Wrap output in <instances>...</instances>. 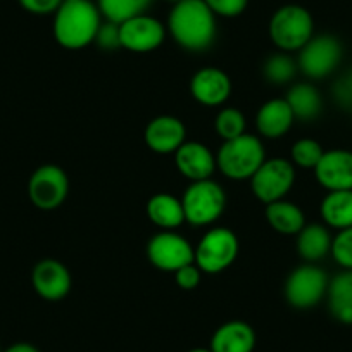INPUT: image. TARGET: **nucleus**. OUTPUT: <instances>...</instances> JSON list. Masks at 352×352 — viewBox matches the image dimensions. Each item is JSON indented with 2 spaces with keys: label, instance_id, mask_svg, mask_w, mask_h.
I'll use <instances>...</instances> for the list:
<instances>
[{
  "label": "nucleus",
  "instance_id": "412c9836",
  "mask_svg": "<svg viewBox=\"0 0 352 352\" xmlns=\"http://www.w3.org/2000/svg\"><path fill=\"white\" fill-rule=\"evenodd\" d=\"M320 214L324 225L331 230L352 226V190L327 192L320 206Z\"/></svg>",
  "mask_w": 352,
  "mask_h": 352
},
{
  "label": "nucleus",
  "instance_id": "58836bf2",
  "mask_svg": "<svg viewBox=\"0 0 352 352\" xmlns=\"http://www.w3.org/2000/svg\"><path fill=\"white\" fill-rule=\"evenodd\" d=\"M63 2H74V0H63Z\"/></svg>",
  "mask_w": 352,
  "mask_h": 352
},
{
  "label": "nucleus",
  "instance_id": "a211bd4d",
  "mask_svg": "<svg viewBox=\"0 0 352 352\" xmlns=\"http://www.w3.org/2000/svg\"><path fill=\"white\" fill-rule=\"evenodd\" d=\"M256 347V331L245 321H228L211 337L212 352H252Z\"/></svg>",
  "mask_w": 352,
  "mask_h": 352
},
{
  "label": "nucleus",
  "instance_id": "a19ab883",
  "mask_svg": "<svg viewBox=\"0 0 352 352\" xmlns=\"http://www.w3.org/2000/svg\"><path fill=\"white\" fill-rule=\"evenodd\" d=\"M0 352H2V349H0Z\"/></svg>",
  "mask_w": 352,
  "mask_h": 352
},
{
  "label": "nucleus",
  "instance_id": "c9c22d12",
  "mask_svg": "<svg viewBox=\"0 0 352 352\" xmlns=\"http://www.w3.org/2000/svg\"><path fill=\"white\" fill-rule=\"evenodd\" d=\"M2 352H40V351L38 347H35L33 344H28V342H18V344L9 345V347Z\"/></svg>",
  "mask_w": 352,
  "mask_h": 352
},
{
  "label": "nucleus",
  "instance_id": "4be33fe9",
  "mask_svg": "<svg viewBox=\"0 0 352 352\" xmlns=\"http://www.w3.org/2000/svg\"><path fill=\"white\" fill-rule=\"evenodd\" d=\"M147 216L155 226L162 230L178 228L185 221L182 199L171 194H155L147 202Z\"/></svg>",
  "mask_w": 352,
  "mask_h": 352
},
{
  "label": "nucleus",
  "instance_id": "4c0bfd02",
  "mask_svg": "<svg viewBox=\"0 0 352 352\" xmlns=\"http://www.w3.org/2000/svg\"><path fill=\"white\" fill-rule=\"evenodd\" d=\"M168 2H173V4H178V2H184V0H168Z\"/></svg>",
  "mask_w": 352,
  "mask_h": 352
},
{
  "label": "nucleus",
  "instance_id": "7ed1b4c3",
  "mask_svg": "<svg viewBox=\"0 0 352 352\" xmlns=\"http://www.w3.org/2000/svg\"><path fill=\"white\" fill-rule=\"evenodd\" d=\"M266 161L263 142L254 135L243 133L242 137L223 142L218 151L216 166L230 180H250L254 173Z\"/></svg>",
  "mask_w": 352,
  "mask_h": 352
},
{
  "label": "nucleus",
  "instance_id": "e433bc0d",
  "mask_svg": "<svg viewBox=\"0 0 352 352\" xmlns=\"http://www.w3.org/2000/svg\"><path fill=\"white\" fill-rule=\"evenodd\" d=\"M188 352H212L211 349H206V347H195V349H190Z\"/></svg>",
  "mask_w": 352,
  "mask_h": 352
},
{
  "label": "nucleus",
  "instance_id": "c756f323",
  "mask_svg": "<svg viewBox=\"0 0 352 352\" xmlns=\"http://www.w3.org/2000/svg\"><path fill=\"white\" fill-rule=\"evenodd\" d=\"M330 256L344 272H352V226L335 233Z\"/></svg>",
  "mask_w": 352,
  "mask_h": 352
},
{
  "label": "nucleus",
  "instance_id": "f03ea898",
  "mask_svg": "<svg viewBox=\"0 0 352 352\" xmlns=\"http://www.w3.org/2000/svg\"><path fill=\"white\" fill-rule=\"evenodd\" d=\"M54 14V36L64 49L78 50L96 42L102 14L90 0L63 2Z\"/></svg>",
  "mask_w": 352,
  "mask_h": 352
},
{
  "label": "nucleus",
  "instance_id": "ddd939ff",
  "mask_svg": "<svg viewBox=\"0 0 352 352\" xmlns=\"http://www.w3.org/2000/svg\"><path fill=\"white\" fill-rule=\"evenodd\" d=\"M318 184L327 192L352 190V151L331 148L324 151L314 168Z\"/></svg>",
  "mask_w": 352,
  "mask_h": 352
},
{
  "label": "nucleus",
  "instance_id": "9d476101",
  "mask_svg": "<svg viewBox=\"0 0 352 352\" xmlns=\"http://www.w3.org/2000/svg\"><path fill=\"white\" fill-rule=\"evenodd\" d=\"M69 192V180L63 168L43 164L30 178L28 195L33 206L43 211H52L64 204Z\"/></svg>",
  "mask_w": 352,
  "mask_h": 352
},
{
  "label": "nucleus",
  "instance_id": "2f4dec72",
  "mask_svg": "<svg viewBox=\"0 0 352 352\" xmlns=\"http://www.w3.org/2000/svg\"><path fill=\"white\" fill-rule=\"evenodd\" d=\"M204 2L216 16H223V18L240 16L249 4V0H204Z\"/></svg>",
  "mask_w": 352,
  "mask_h": 352
},
{
  "label": "nucleus",
  "instance_id": "1a4fd4ad",
  "mask_svg": "<svg viewBox=\"0 0 352 352\" xmlns=\"http://www.w3.org/2000/svg\"><path fill=\"white\" fill-rule=\"evenodd\" d=\"M296 169L287 159H266L250 178L252 194L264 204L282 201L294 187Z\"/></svg>",
  "mask_w": 352,
  "mask_h": 352
},
{
  "label": "nucleus",
  "instance_id": "c85d7f7f",
  "mask_svg": "<svg viewBox=\"0 0 352 352\" xmlns=\"http://www.w3.org/2000/svg\"><path fill=\"white\" fill-rule=\"evenodd\" d=\"M324 148L314 138H300L292 147V162L299 168L314 169L323 157Z\"/></svg>",
  "mask_w": 352,
  "mask_h": 352
},
{
  "label": "nucleus",
  "instance_id": "20e7f679",
  "mask_svg": "<svg viewBox=\"0 0 352 352\" xmlns=\"http://www.w3.org/2000/svg\"><path fill=\"white\" fill-rule=\"evenodd\" d=\"M270 38L283 52L300 50L314 36V19L302 6L280 8L270 19Z\"/></svg>",
  "mask_w": 352,
  "mask_h": 352
},
{
  "label": "nucleus",
  "instance_id": "4468645a",
  "mask_svg": "<svg viewBox=\"0 0 352 352\" xmlns=\"http://www.w3.org/2000/svg\"><path fill=\"white\" fill-rule=\"evenodd\" d=\"M32 283L35 292L42 299L56 302V300L64 299L69 294V270L57 259H42L33 268Z\"/></svg>",
  "mask_w": 352,
  "mask_h": 352
},
{
  "label": "nucleus",
  "instance_id": "f257e3e1",
  "mask_svg": "<svg viewBox=\"0 0 352 352\" xmlns=\"http://www.w3.org/2000/svg\"><path fill=\"white\" fill-rule=\"evenodd\" d=\"M168 28L176 43L192 52L209 49L216 38V14L204 0H184L173 6Z\"/></svg>",
  "mask_w": 352,
  "mask_h": 352
},
{
  "label": "nucleus",
  "instance_id": "72a5a7b5",
  "mask_svg": "<svg viewBox=\"0 0 352 352\" xmlns=\"http://www.w3.org/2000/svg\"><path fill=\"white\" fill-rule=\"evenodd\" d=\"M202 272L197 264H187L184 268H180L178 272H175V278L178 287L184 290H194L197 289L199 283H201Z\"/></svg>",
  "mask_w": 352,
  "mask_h": 352
},
{
  "label": "nucleus",
  "instance_id": "ea45409f",
  "mask_svg": "<svg viewBox=\"0 0 352 352\" xmlns=\"http://www.w3.org/2000/svg\"><path fill=\"white\" fill-rule=\"evenodd\" d=\"M349 275H351V280H352V272H349Z\"/></svg>",
  "mask_w": 352,
  "mask_h": 352
},
{
  "label": "nucleus",
  "instance_id": "f704fd0d",
  "mask_svg": "<svg viewBox=\"0 0 352 352\" xmlns=\"http://www.w3.org/2000/svg\"><path fill=\"white\" fill-rule=\"evenodd\" d=\"M18 2L25 11L38 16L52 14L63 4V0H18Z\"/></svg>",
  "mask_w": 352,
  "mask_h": 352
},
{
  "label": "nucleus",
  "instance_id": "bb28decb",
  "mask_svg": "<svg viewBox=\"0 0 352 352\" xmlns=\"http://www.w3.org/2000/svg\"><path fill=\"white\" fill-rule=\"evenodd\" d=\"M264 78L273 85H287L296 78L297 63L287 54H273L263 67Z\"/></svg>",
  "mask_w": 352,
  "mask_h": 352
},
{
  "label": "nucleus",
  "instance_id": "393cba45",
  "mask_svg": "<svg viewBox=\"0 0 352 352\" xmlns=\"http://www.w3.org/2000/svg\"><path fill=\"white\" fill-rule=\"evenodd\" d=\"M266 221L282 235H297L306 226V216L299 206L282 199L266 204Z\"/></svg>",
  "mask_w": 352,
  "mask_h": 352
},
{
  "label": "nucleus",
  "instance_id": "473e14b6",
  "mask_svg": "<svg viewBox=\"0 0 352 352\" xmlns=\"http://www.w3.org/2000/svg\"><path fill=\"white\" fill-rule=\"evenodd\" d=\"M96 42L100 49L104 50H116L121 47L120 40V25L113 21H106L100 25L99 32H97Z\"/></svg>",
  "mask_w": 352,
  "mask_h": 352
},
{
  "label": "nucleus",
  "instance_id": "f8f14e48",
  "mask_svg": "<svg viewBox=\"0 0 352 352\" xmlns=\"http://www.w3.org/2000/svg\"><path fill=\"white\" fill-rule=\"evenodd\" d=\"M164 36V25L147 14H140L120 25L121 47L131 52H152L162 45Z\"/></svg>",
  "mask_w": 352,
  "mask_h": 352
},
{
  "label": "nucleus",
  "instance_id": "9b49d317",
  "mask_svg": "<svg viewBox=\"0 0 352 352\" xmlns=\"http://www.w3.org/2000/svg\"><path fill=\"white\" fill-rule=\"evenodd\" d=\"M147 256L155 268L173 273L192 264L195 259L190 242L173 232H161L152 236L147 243Z\"/></svg>",
  "mask_w": 352,
  "mask_h": 352
},
{
  "label": "nucleus",
  "instance_id": "6ab92c4d",
  "mask_svg": "<svg viewBox=\"0 0 352 352\" xmlns=\"http://www.w3.org/2000/svg\"><path fill=\"white\" fill-rule=\"evenodd\" d=\"M296 116L285 99H273L263 104L256 116V128L266 138H282L292 128Z\"/></svg>",
  "mask_w": 352,
  "mask_h": 352
},
{
  "label": "nucleus",
  "instance_id": "0eeeda50",
  "mask_svg": "<svg viewBox=\"0 0 352 352\" xmlns=\"http://www.w3.org/2000/svg\"><path fill=\"white\" fill-rule=\"evenodd\" d=\"M194 252V263L201 272L216 275L235 263L239 256V239L228 228H212L202 236Z\"/></svg>",
  "mask_w": 352,
  "mask_h": 352
},
{
  "label": "nucleus",
  "instance_id": "7c9ffc66",
  "mask_svg": "<svg viewBox=\"0 0 352 352\" xmlns=\"http://www.w3.org/2000/svg\"><path fill=\"white\" fill-rule=\"evenodd\" d=\"M331 96L335 104L345 113L352 114V67L342 73L331 87Z\"/></svg>",
  "mask_w": 352,
  "mask_h": 352
},
{
  "label": "nucleus",
  "instance_id": "b1692460",
  "mask_svg": "<svg viewBox=\"0 0 352 352\" xmlns=\"http://www.w3.org/2000/svg\"><path fill=\"white\" fill-rule=\"evenodd\" d=\"M331 316L344 324H352V280L349 272H342L330 278L327 290Z\"/></svg>",
  "mask_w": 352,
  "mask_h": 352
},
{
  "label": "nucleus",
  "instance_id": "aec40b11",
  "mask_svg": "<svg viewBox=\"0 0 352 352\" xmlns=\"http://www.w3.org/2000/svg\"><path fill=\"white\" fill-rule=\"evenodd\" d=\"M296 236L297 252L306 263L316 264L330 254L333 235L327 225H320V223L306 225Z\"/></svg>",
  "mask_w": 352,
  "mask_h": 352
},
{
  "label": "nucleus",
  "instance_id": "dca6fc26",
  "mask_svg": "<svg viewBox=\"0 0 352 352\" xmlns=\"http://www.w3.org/2000/svg\"><path fill=\"white\" fill-rule=\"evenodd\" d=\"M185 124L175 116H157L145 128V144L157 154H175L185 144Z\"/></svg>",
  "mask_w": 352,
  "mask_h": 352
},
{
  "label": "nucleus",
  "instance_id": "2eb2a0df",
  "mask_svg": "<svg viewBox=\"0 0 352 352\" xmlns=\"http://www.w3.org/2000/svg\"><path fill=\"white\" fill-rule=\"evenodd\" d=\"M190 92L202 106H221L232 94V80L218 67H202L192 76Z\"/></svg>",
  "mask_w": 352,
  "mask_h": 352
},
{
  "label": "nucleus",
  "instance_id": "5701e85b",
  "mask_svg": "<svg viewBox=\"0 0 352 352\" xmlns=\"http://www.w3.org/2000/svg\"><path fill=\"white\" fill-rule=\"evenodd\" d=\"M285 100L289 102L296 120L313 121L323 111L321 94L313 83H296L287 94Z\"/></svg>",
  "mask_w": 352,
  "mask_h": 352
},
{
  "label": "nucleus",
  "instance_id": "f3484780",
  "mask_svg": "<svg viewBox=\"0 0 352 352\" xmlns=\"http://www.w3.org/2000/svg\"><path fill=\"white\" fill-rule=\"evenodd\" d=\"M176 168L190 182L209 180L216 169V157L201 142H185L175 152Z\"/></svg>",
  "mask_w": 352,
  "mask_h": 352
},
{
  "label": "nucleus",
  "instance_id": "39448f33",
  "mask_svg": "<svg viewBox=\"0 0 352 352\" xmlns=\"http://www.w3.org/2000/svg\"><path fill=\"white\" fill-rule=\"evenodd\" d=\"M344 59V45L335 35H314L299 50L297 67L309 80H324L340 66Z\"/></svg>",
  "mask_w": 352,
  "mask_h": 352
},
{
  "label": "nucleus",
  "instance_id": "a878e982",
  "mask_svg": "<svg viewBox=\"0 0 352 352\" xmlns=\"http://www.w3.org/2000/svg\"><path fill=\"white\" fill-rule=\"evenodd\" d=\"M152 2L154 0H99L97 8L107 21L121 25L128 19L145 14Z\"/></svg>",
  "mask_w": 352,
  "mask_h": 352
},
{
  "label": "nucleus",
  "instance_id": "cd10ccee",
  "mask_svg": "<svg viewBox=\"0 0 352 352\" xmlns=\"http://www.w3.org/2000/svg\"><path fill=\"white\" fill-rule=\"evenodd\" d=\"M245 116L239 109H235V107H226V109H223L216 116L214 121L216 133L225 142L242 137L245 133Z\"/></svg>",
  "mask_w": 352,
  "mask_h": 352
},
{
  "label": "nucleus",
  "instance_id": "6e6552de",
  "mask_svg": "<svg viewBox=\"0 0 352 352\" xmlns=\"http://www.w3.org/2000/svg\"><path fill=\"white\" fill-rule=\"evenodd\" d=\"M327 272L318 264L306 263L294 270L285 282V297L290 306L297 309H311L327 297Z\"/></svg>",
  "mask_w": 352,
  "mask_h": 352
},
{
  "label": "nucleus",
  "instance_id": "423d86ee",
  "mask_svg": "<svg viewBox=\"0 0 352 352\" xmlns=\"http://www.w3.org/2000/svg\"><path fill=\"white\" fill-rule=\"evenodd\" d=\"M185 211V221L194 226H206L214 223L223 214L226 206V195L216 182H192L182 197Z\"/></svg>",
  "mask_w": 352,
  "mask_h": 352
}]
</instances>
